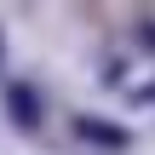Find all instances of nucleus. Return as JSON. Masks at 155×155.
I'll return each instance as SVG.
<instances>
[{"label": "nucleus", "mask_w": 155, "mask_h": 155, "mask_svg": "<svg viewBox=\"0 0 155 155\" xmlns=\"http://www.w3.org/2000/svg\"><path fill=\"white\" fill-rule=\"evenodd\" d=\"M6 109H12L17 127H35V121H40V98H35V86H12V92H6Z\"/></svg>", "instance_id": "f257e3e1"}, {"label": "nucleus", "mask_w": 155, "mask_h": 155, "mask_svg": "<svg viewBox=\"0 0 155 155\" xmlns=\"http://www.w3.org/2000/svg\"><path fill=\"white\" fill-rule=\"evenodd\" d=\"M75 132H81V138H92V144H104V150H121V144H127V132H121V127L92 121V115H81V121H75Z\"/></svg>", "instance_id": "f03ea898"}]
</instances>
